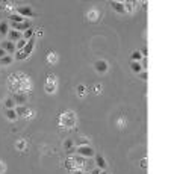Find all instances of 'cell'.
Masks as SVG:
<instances>
[{
	"label": "cell",
	"instance_id": "1",
	"mask_svg": "<svg viewBox=\"0 0 174 174\" xmlns=\"http://www.w3.org/2000/svg\"><path fill=\"white\" fill-rule=\"evenodd\" d=\"M8 86H9V90L14 93H30L32 91V80L27 74H23V73H15V74H11L9 79H8Z\"/></svg>",
	"mask_w": 174,
	"mask_h": 174
},
{
	"label": "cell",
	"instance_id": "2",
	"mask_svg": "<svg viewBox=\"0 0 174 174\" xmlns=\"http://www.w3.org/2000/svg\"><path fill=\"white\" fill-rule=\"evenodd\" d=\"M86 165V160L85 157L82 156H76V157H68L65 162H64V166L68 169V171H74V169H83Z\"/></svg>",
	"mask_w": 174,
	"mask_h": 174
},
{
	"label": "cell",
	"instance_id": "3",
	"mask_svg": "<svg viewBox=\"0 0 174 174\" xmlns=\"http://www.w3.org/2000/svg\"><path fill=\"white\" fill-rule=\"evenodd\" d=\"M35 41H36V35H33L29 41H27V44L24 46V49L23 50H20V52H15V59L17 61H23V59H27L29 56H30V53H32V50H33V47H35Z\"/></svg>",
	"mask_w": 174,
	"mask_h": 174
},
{
	"label": "cell",
	"instance_id": "4",
	"mask_svg": "<svg viewBox=\"0 0 174 174\" xmlns=\"http://www.w3.org/2000/svg\"><path fill=\"white\" fill-rule=\"evenodd\" d=\"M59 126L64 129H71L76 126V114L71 111H67L64 114H61L59 117Z\"/></svg>",
	"mask_w": 174,
	"mask_h": 174
},
{
	"label": "cell",
	"instance_id": "5",
	"mask_svg": "<svg viewBox=\"0 0 174 174\" xmlns=\"http://www.w3.org/2000/svg\"><path fill=\"white\" fill-rule=\"evenodd\" d=\"M56 86H58V80L55 74H49L46 79V85H44V90L47 94H55L56 93Z\"/></svg>",
	"mask_w": 174,
	"mask_h": 174
},
{
	"label": "cell",
	"instance_id": "6",
	"mask_svg": "<svg viewBox=\"0 0 174 174\" xmlns=\"http://www.w3.org/2000/svg\"><path fill=\"white\" fill-rule=\"evenodd\" d=\"M76 151H77V154L82 156V157H93V156H96V151L93 150L91 145H79V147L76 148Z\"/></svg>",
	"mask_w": 174,
	"mask_h": 174
},
{
	"label": "cell",
	"instance_id": "7",
	"mask_svg": "<svg viewBox=\"0 0 174 174\" xmlns=\"http://www.w3.org/2000/svg\"><path fill=\"white\" fill-rule=\"evenodd\" d=\"M12 99H14L17 106H24V103L27 102V94H24V93H14Z\"/></svg>",
	"mask_w": 174,
	"mask_h": 174
},
{
	"label": "cell",
	"instance_id": "8",
	"mask_svg": "<svg viewBox=\"0 0 174 174\" xmlns=\"http://www.w3.org/2000/svg\"><path fill=\"white\" fill-rule=\"evenodd\" d=\"M15 11H17V14L21 15L23 18H26V17H33V11H32L30 6H17Z\"/></svg>",
	"mask_w": 174,
	"mask_h": 174
},
{
	"label": "cell",
	"instance_id": "9",
	"mask_svg": "<svg viewBox=\"0 0 174 174\" xmlns=\"http://www.w3.org/2000/svg\"><path fill=\"white\" fill-rule=\"evenodd\" d=\"M0 47H2L6 53H15L17 52V49H15V43H12V41H2V44H0Z\"/></svg>",
	"mask_w": 174,
	"mask_h": 174
},
{
	"label": "cell",
	"instance_id": "10",
	"mask_svg": "<svg viewBox=\"0 0 174 174\" xmlns=\"http://www.w3.org/2000/svg\"><path fill=\"white\" fill-rule=\"evenodd\" d=\"M30 27V23L26 20V21H23V23H12V29L14 30H18V32H26L27 29Z\"/></svg>",
	"mask_w": 174,
	"mask_h": 174
},
{
	"label": "cell",
	"instance_id": "11",
	"mask_svg": "<svg viewBox=\"0 0 174 174\" xmlns=\"http://www.w3.org/2000/svg\"><path fill=\"white\" fill-rule=\"evenodd\" d=\"M21 38H23V33H21V32H18V30L11 29V30L8 32V41L17 43V41H18V40H21Z\"/></svg>",
	"mask_w": 174,
	"mask_h": 174
},
{
	"label": "cell",
	"instance_id": "12",
	"mask_svg": "<svg viewBox=\"0 0 174 174\" xmlns=\"http://www.w3.org/2000/svg\"><path fill=\"white\" fill-rule=\"evenodd\" d=\"M94 67H96V70H97L99 73H106V71L109 70V65H108V62H106V61H103V59L97 61V62L94 64Z\"/></svg>",
	"mask_w": 174,
	"mask_h": 174
},
{
	"label": "cell",
	"instance_id": "13",
	"mask_svg": "<svg viewBox=\"0 0 174 174\" xmlns=\"http://www.w3.org/2000/svg\"><path fill=\"white\" fill-rule=\"evenodd\" d=\"M111 6H112V9L115 11V12H118V14H124V5H123V2H111L109 3Z\"/></svg>",
	"mask_w": 174,
	"mask_h": 174
},
{
	"label": "cell",
	"instance_id": "14",
	"mask_svg": "<svg viewBox=\"0 0 174 174\" xmlns=\"http://www.w3.org/2000/svg\"><path fill=\"white\" fill-rule=\"evenodd\" d=\"M123 5H124V12L132 14V12H135V9H136V3H135V2H123Z\"/></svg>",
	"mask_w": 174,
	"mask_h": 174
},
{
	"label": "cell",
	"instance_id": "15",
	"mask_svg": "<svg viewBox=\"0 0 174 174\" xmlns=\"http://www.w3.org/2000/svg\"><path fill=\"white\" fill-rule=\"evenodd\" d=\"M9 24L6 21H0V36H8V32H9Z\"/></svg>",
	"mask_w": 174,
	"mask_h": 174
},
{
	"label": "cell",
	"instance_id": "16",
	"mask_svg": "<svg viewBox=\"0 0 174 174\" xmlns=\"http://www.w3.org/2000/svg\"><path fill=\"white\" fill-rule=\"evenodd\" d=\"M64 147H65V150H67V153H68V154H71L73 151H76V148H74V142H73V139H67V141L64 142Z\"/></svg>",
	"mask_w": 174,
	"mask_h": 174
},
{
	"label": "cell",
	"instance_id": "17",
	"mask_svg": "<svg viewBox=\"0 0 174 174\" xmlns=\"http://www.w3.org/2000/svg\"><path fill=\"white\" fill-rule=\"evenodd\" d=\"M96 163H97V168H102V169L106 168V160H105V157H103L102 154H97V156H96Z\"/></svg>",
	"mask_w": 174,
	"mask_h": 174
},
{
	"label": "cell",
	"instance_id": "18",
	"mask_svg": "<svg viewBox=\"0 0 174 174\" xmlns=\"http://www.w3.org/2000/svg\"><path fill=\"white\" fill-rule=\"evenodd\" d=\"M9 20H11L12 23H23V21H26V20H24L21 15H18L17 12H15V14H11V15H9Z\"/></svg>",
	"mask_w": 174,
	"mask_h": 174
},
{
	"label": "cell",
	"instance_id": "19",
	"mask_svg": "<svg viewBox=\"0 0 174 174\" xmlns=\"http://www.w3.org/2000/svg\"><path fill=\"white\" fill-rule=\"evenodd\" d=\"M15 148H17V150H20V151H23V150H26V148H27V142H26L24 139H18V141L15 142Z\"/></svg>",
	"mask_w": 174,
	"mask_h": 174
},
{
	"label": "cell",
	"instance_id": "20",
	"mask_svg": "<svg viewBox=\"0 0 174 174\" xmlns=\"http://www.w3.org/2000/svg\"><path fill=\"white\" fill-rule=\"evenodd\" d=\"M6 118L11 120V121H15L18 118L17 114H15V109H6Z\"/></svg>",
	"mask_w": 174,
	"mask_h": 174
},
{
	"label": "cell",
	"instance_id": "21",
	"mask_svg": "<svg viewBox=\"0 0 174 174\" xmlns=\"http://www.w3.org/2000/svg\"><path fill=\"white\" fill-rule=\"evenodd\" d=\"M26 44H27V41H26L24 38H21V40H18V41L15 43V49H17V52H20V50H23Z\"/></svg>",
	"mask_w": 174,
	"mask_h": 174
},
{
	"label": "cell",
	"instance_id": "22",
	"mask_svg": "<svg viewBox=\"0 0 174 174\" xmlns=\"http://www.w3.org/2000/svg\"><path fill=\"white\" fill-rule=\"evenodd\" d=\"M47 61H49V64H56V61H58L56 52H50V53L47 55Z\"/></svg>",
	"mask_w": 174,
	"mask_h": 174
},
{
	"label": "cell",
	"instance_id": "23",
	"mask_svg": "<svg viewBox=\"0 0 174 174\" xmlns=\"http://www.w3.org/2000/svg\"><path fill=\"white\" fill-rule=\"evenodd\" d=\"M5 106H6V109H15V102H14V99H12V97H8V99L5 100Z\"/></svg>",
	"mask_w": 174,
	"mask_h": 174
},
{
	"label": "cell",
	"instance_id": "24",
	"mask_svg": "<svg viewBox=\"0 0 174 174\" xmlns=\"http://www.w3.org/2000/svg\"><path fill=\"white\" fill-rule=\"evenodd\" d=\"M33 35H35V30H33V29H30V27H29L26 32H23V38H24L26 41H29V40H30Z\"/></svg>",
	"mask_w": 174,
	"mask_h": 174
},
{
	"label": "cell",
	"instance_id": "25",
	"mask_svg": "<svg viewBox=\"0 0 174 174\" xmlns=\"http://www.w3.org/2000/svg\"><path fill=\"white\" fill-rule=\"evenodd\" d=\"M26 111H27L26 106H17V108H15V114H17V117H24Z\"/></svg>",
	"mask_w": 174,
	"mask_h": 174
},
{
	"label": "cell",
	"instance_id": "26",
	"mask_svg": "<svg viewBox=\"0 0 174 174\" xmlns=\"http://www.w3.org/2000/svg\"><path fill=\"white\" fill-rule=\"evenodd\" d=\"M88 18H90L91 21H96V20L99 18V12H97L96 9H91V11L88 12Z\"/></svg>",
	"mask_w": 174,
	"mask_h": 174
},
{
	"label": "cell",
	"instance_id": "27",
	"mask_svg": "<svg viewBox=\"0 0 174 174\" xmlns=\"http://www.w3.org/2000/svg\"><path fill=\"white\" fill-rule=\"evenodd\" d=\"M11 62H12V56H9V55H6L5 58L0 59V65H9Z\"/></svg>",
	"mask_w": 174,
	"mask_h": 174
},
{
	"label": "cell",
	"instance_id": "28",
	"mask_svg": "<svg viewBox=\"0 0 174 174\" xmlns=\"http://www.w3.org/2000/svg\"><path fill=\"white\" fill-rule=\"evenodd\" d=\"M85 94H86V88H85L83 85H79V86H77V96H79V97H83Z\"/></svg>",
	"mask_w": 174,
	"mask_h": 174
},
{
	"label": "cell",
	"instance_id": "29",
	"mask_svg": "<svg viewBox=\"0 0 174 174\" xmlns=\"http://www.w3.org/2000/svg\"><path fill=\"white\" fill-rule=\"evenodd\" d=\"M141 59H142V56H141L139 52H133V53H132V61H133V62H139Z\"/></svg>",
	"mask_w": 174,
	"mask_h": 174
},
{
	"label": "cell",
	"instance_id": "30",
	"mask_svg": "<svg viewBox=\"0 0 174 174\" xmlns=\"http://www.w3.org/2000/svg\"><path fill=\"white\" fill-rule=\"evenodd\" d=\"M132 70L135 71V73H141L142 71V68H141V65H139V62H132Z\"/></svg>",
	"mask_w": 174,
	"mask_h": 174
},
{
	"label": "cell",
	"instance_id": "31",
	"mask_svg": "<svg viewBox=\"0 0 174 174\" xmlns=\"http://www.w3.org/2000/svg\"><path fill=\"white\" fill-rule=\"evenodd\" d=\"M139 65H141V68H142V70H145V71H147V67H148V59H147V58H142V59H141V62H139Z\"/></svg>",
	"mask_w": 174,
	"mask_h": 174
},
{
	"label": "cell",
	"instance_id": "32",
	"mask_svg": "<svg viewBox=\"0 0 174 174\" xmlns=\"http://www.w3.org/2000/svg\"><path fill=\"white\" fill-rule=\"evenodd\" d=\"M5 171H6V165L3 160H0V174H5Z\"/></svg>",
	"mask_w": 174,
	"mask_h": 174
},
{
	"label": "cell",
	"instance_id": "33",
	"mask_svg": "<svg viewBox=\"0 0 174 174\" xmlns=\"http://www.w3.org/2000/svg\"><path fill=\"white\" fill-rule=\"evenodd\" d=\"M32 117H33V111L27 108V111H26V114H24V118H32Z\"/></svg>",
	"mask_w": 174,
	"mask_h": 174
},
{
	"label": "cell",
	"instance_id": "34",
	"mask_svg": "<svg viewBox=\"0 0 174 174\" xmlns=\"http://www.w3.org/2000/svg\"><path fill=\"white\" fill-rule=\"evenodd\" d=\"M118 126H120V127H124V126H126V118H124V117H120V118H118Z\"/></svg>",
	"mask_w": 174,
	"mask_h": 174
},
{
	"label": "cell",
	"instance_id": "35",
	"mask_svg": "<svg viewBox=\"0 0 174 174\" xmlns=\"http://www.w3.org/2000/svg\"><path fill=\"white\" fill-rule=\"evenodd\" d=\"M8 8V2H0V11H5Z\"/></svg>",
	"mask_w": 174,
	"mask_h": 174
},
{
	"label": "cell",
	"instance_id": "36",
	"mask_svg": "<svg viewBox=\"0 0 174 174\" xmlns=\"http://www.w3.org/2000/svg\"><path fill=\"white\" fill-rule=\"evenodd\" d=\"M139 77H141L142 80H147V77H148V74H147V71H141V73H139Z\"/></svg>",
	"mask_w": 174,
	"mask_h": 174
},
{
	"label": "cell",
	"instance_id": "37",
	"mask_svg": "<svg viewBox=\"0 0 174 174\" xmlns=\"http://www.w3.org/2000/svg\"><path fill=\"white\" fill-rule=\"evenodd\" d=\"M94 93H96V94H100V93H102V85H100V83H99V85H96Z\"/></svg>",
	"mask_w": 174,
	"mask_h": 174
},
{
	"label": "cell",
	"instance_id": "38",
	"mask_svg": "<svg viewBox=\"0 0 174 174\" xmlns=\"http://www.w3.org/2000/svg\"><path fill=\"white\" fill-rule=\"evenodd\" d=\"M139 165H141V168H147V157H145V159H142Z\"/></svg>",
	"mask_w": 174,
	"mask_h": 174
},
{
	"label": "cell",
	"instance_id": "39",
	"mask_svg": "<svg viewBox=\"0 0 174 174\" xmlns=\"http://www.w3.org/2000/svg\"><path fill=\"white\" fill-rule=\"evenodd\" d=\"M6 55H8V53H6V52H5V50L2 49V47H0V59H2V58H5Z\"/></svg>",
	"mask_w": 174,
	"mask_h": 174
},
{
	"label": "cell",
	"instance_id": "40",
	"mask_svg": "<svg viewBox=\"0 0 174 174\" xmlns=\"http://www.w3.org/2000/svg\"><path fill=\"white\" fill-rule=\"evenodd\" d=\"M71 174H83V171L82 169H74V171H71Z\"/></svg>",
	"mask_w": 174,
	"mask_h": 174
},
{
	"label": "cell",
	"instance_id": "41",
	"mask_svg": "<svg viewBox=\"0 0 174 174\" xmlns=\"http://www.w3.org/2000/svg\"><path fill=\"white\" fill-rule=\"evenodd\" d=\"M90 174H100V169H99V168H96V169H93Z\"/></svg>",
	"mask_w": 174,
	"mask_h": 174
},
{
	"label": "cell",
	"instance_id": "42",
	"mask_svg": "<svg viewBox=\"0 0 174 174\" xmlns=\"http://www.w3.org/2000/svg\"><path fill=\"white\" fill-rule=\"evenodd\" d=\"M100 174H108V172L106 171H100Z\"/></svg>",
	"mask_w": 174,
	"mask_h": 174
},
{
	"label": "cell",
	"instance_id": "43",
	"mask_svg": "<svg viewBox=\"0 0 174 174\" xmlns=\"http://www.w3.org/2000/svg\"><path fill=\"white\" fill-rule=\"evenodd\" d=\"M83 174H90V172H83Z\"/></svg>",
	"mask_w": 174,
	"mask_h": 174
}]
</instances>
